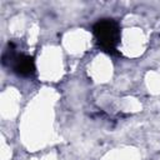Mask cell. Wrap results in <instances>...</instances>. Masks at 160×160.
Returning <instances> with one entry per match:
<instances>
[{
	"mask_svg": "<svg viewBox=\"0 0 160 160\" xmlns=\"http://www.w3.org/2000/svg\"><path fill=\"white\" fill-rule=\"evenodd\" d=\"M94 34L100 46L106 51H114L119 40V26L111 19H104L95 24Z\"/></svg>",
	"mask_w": 160,
	"mask_h": 160,
	"instance_id": "6da1fadb",
	"label": "cell"
},
{
	"mask_svg": "<svg viewBox=\"0 0 160 160\" xmlns=\"http://www.w3.org/2000/svg\"><path fill=\"white\" fill-rule=\"evenodd\" d=\"M10 61L12 62V69L18 75L21 76H30L32 75V72L35 71V65H34V60L30 56L26 55H20V56H15L12 54V50H10Z\"/></svg>",
	"mask_w": 160,
	"mask_h": 160,
	"instance_id": "7a4b0ae2",
	"label": "cell"
}]
</instances>
